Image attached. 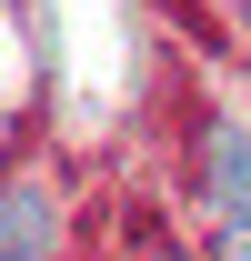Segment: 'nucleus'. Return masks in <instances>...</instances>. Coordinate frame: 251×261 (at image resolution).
<instances>
[{"label": "nucleus", "instance_id": "nucleus-2", "mask_svg": "<svg viewBox=\"0 0 251 261\" xmlns=\"http://www.w3.org/2000/svg\"><path fill=\"white\" fill-rule=\"evenodd\" d=\"M0 261H51V201H40V191H10V201H0Z\"/></svg>", "mask_w": 251, "mask_h": 261}, {"label": "nucleus", "instance_id": "nucleus-1", "mask_svg": "<svg viewBox=\"0 0 251 261\" xmlns=\"http://www.w3.org/2000/svg\"><path fill=\"white\" fill-rule=\"evenodd\" d=\"M211 211L231 221V241H251V130H211V171H201Z\"/></svg>", "mask_w": 251, "mask_h": 261}, {"label": "nucleus", "instance_id": "nucleus-3", "mask_svg": "<svg viewBox=\"0 0 251 261\" xmlns=\"http://www.w3.org/2000/svg\"><path fill=\"white\" fill-rule=\"evenodd\" d=\"M221 261H251V241H221Z\"/></svg>", "mask_w": 251, "mask_h": 261}]
</instances>
